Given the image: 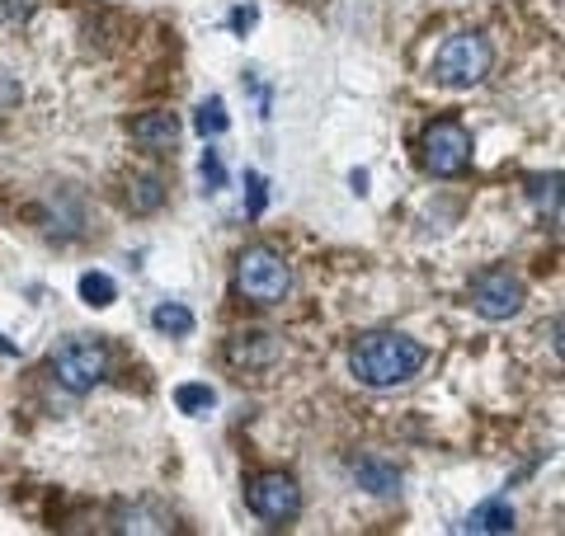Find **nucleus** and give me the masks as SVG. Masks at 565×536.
I'll list each match as a JSON object with an SVG mask.
<instances>
[{
    "instance_id": "obj_1",
    "label": "nucleus",
    "mask_w": 565,
    "mask_h": 536,
    "mask_svg": "<svg viewBox=\"0 0 565 536\" xmlns=\"http://www.w3.org/2000/svg\"><path fill=\"white\" fill-rule=\"evenodd\" d=\"M424 362H429V348L414 344L410 334H396V330H373L348 348V372L373 391L406 387L414 372H424Z\"/></svg>"
},
{
    "instance_id": "obj_2",
    "label": "nucleus",
    "mask_w": 565,
    "mask_h": 536,
    "mask_svg": "<svg viewBox=\"0 0 565 536\" xmlns=\"http://www.w3.org/2000/svg\"><path fill=\"white\" fill-rule=\"evenodd\" d=\"M236 292L255 306H278L292 292V268L274 245H245L236 259Z\"/></svg>"
},
{
    "instance_id": "obj_3",
    "label": "nucleus",
    "mask_w": 565,
    "mask_h": 536,
    "mask_svg": "<svg viewBox=\"0 0 565 536\" xmlns=\"http://www.w3.org/2000/svg\"><path fill=\"white\" fill-rule=\"evenodd\" d=\"M53 377L62 381L71 395L95 391L109 377V344L90 339V334H71L53 348Z\"/></svg>"
},
{
    "instance_id": "obj_4",
    "label": "nucleus",
    "mask_w": 565,
    "mask_h": 536,
    "mask_svg": "<svg viewBox=\"0 0 565 536\" xmlns=\"http://www.w3.org/2000/svg\"><path fill=\"white\" fill-rule=\"evenodd\" d=\"M490 43L480 38V33H453L443 47H439V57H434V76H439V86L447 90H472L486 80L490 71Z\"/></svg>"
},
{
    "instance_id": "obj_5",
    "label": "nucleus",
    "mask_w": 565,
    "mask_h": 536,
    "mask_svg": "<svg viewBox=\"0 0 565 536\" xmlns=\"http://www.w3.org/2000/svg\"><path fill=\"white\" fill-rule=\"evenodd\" d=\"M420 160H424V170L439 175V179L467 175V165H472V137H467V127H462L457 119L429 123L424 127V142H420Z\"/></svg>"
},
{
    "instance_id": "obj_6",
    "label": "nucleus",
    "mask_w": 565,
    "mask_h": 536,
    "mask_svg": "<svg viewBox=\"0 0 565 536\" xmlns=\"http://www.w3.org/2000/svg\"><path fill=\"white\" fill-rule=\"evenodd\" d=\"M245 504H251V513L259 523L282 527L302 513V484H297L288 471H264L245 484Z\"/></svg>"
},
{
    "instance_id": "obj_7",
    "label": "nucleus",
    "mask_w": 565,
    "mask_h": 536,
    "mask_svg": "<svg viewBox=\"0 0 565 536\" xmlns=\"http://www.w3.org/2000/svg\"><path fill=\"white\" fill-rule=\"evenodd\" d=\"M523 278H513L509 268H490L472 282V306L486 315V321H509V315L523 311Z\"/></svg>"
},
{
    "instance_id": "obj_8",
    "label": "nucleus",
    "mask_w": 565,
    "mask_h": 536,
    "mask_svg": "<svg viewBox=\"0 0 565 536\" xmlns=\"http://www.w3.org/2000/svg\"><path fill=\"white\" fill-rule=\"evenodd\" d=\"M278 358H282V344L269 330H245L226 344V362L236 367V372H269Z\"/></svg>"
},
{
    "instance_id": "obj_9",
    "label": "nucleus",
    "mask_w": 565,
    "mask_h": 536,
    "mask_svg": "<svg viewBox=\"0 0 565 536\" xmlns=\"http://www.w3.org/2000/svg\"><path fill=\"white\" fill-rule=\"evenodd\" d=\"M128 132L137 137L146 150H175V142H179V119L170 109H156V113H137V119L128 123Z\"/></svg>"
},
{
    "instance_id": "obj_10",
    "label": "nucleus",
    "mask_w": 565,
    "mask_h": 536,
    "mask_svg": "<svg viewBox=\"0 0 565 536\" xmlns=\"http://www.w3.org/2000/svg\"><path fill=\"white\" fill-rule=\"evenodd\" d=\"M348 471H354V480H358L368 494H396V490H401V471H396V466H387V461H377V457H358L354 466H348Z\"/></svg>"
},
{
    "instance_id": "obj_11",
    "label": "nucleus",
    "mask_w": 565,
    "mask_h": 536,
    "mask_svg": "<svg viewBox=\"0 0 565 536\" xmlns=\"http://www.w3.org/2000/svg\"><path fill=\"white\" fill-rule=\"evenodd\" d=\"M462 532H480V536H490V532H513V509L505 504V499H490V504L472 509V517L462 523Z\"/></svg>"
},
{
    "instance_id": "obj_12",
    "label": "nucleus",
    "mask_w": 565,
    "mask_h": 536,
    "mask_svg": "<svg viewBox=\"0 0 565 536\" xmlns=\"http://www.w3.org/2000/svg\"><path fill=\"white\" fill-rule=\"evenodd\" d=\"M128 208L132 212H142V216H152L165 208V179L160 175H137L128 183Z\"/></svg>"
},
{
    "instance_id": "obj_13",
    "label": "nucleus",
    "mask_w": 565,
    "mask_h": 536,
    "mask_svg": "<svg viewBox=\"0 0 565 536\" xmlns=\"http://www.w3.org/2000/svg\"><path fill=\"white\" fill-rule=\"evenodd\" d=\"M119 532H170V513H165L160 504H132L119 513V523H113Z\"/></svg>"
},
{
    "instance_id": "obj_14",
    "label": "nucleus",
    "mask_w": 565,
    "mask_h": 536,
    "mask_svg": "<svg viewBox=\"0 0 565 536\" xmlns=\"http://www.w3.org/2000/svg\"><path fill=\"white\" fill-rule=\"evenodd\" d=\"M152 325L160 330V334H193V311L189 306H179V301H160V306L152 311Z\"/></svg>"
},
{
    "instance_id": "obj_15",
    "label": "nucleus",
    "mask_w": 565,
    "mask_h": 536,
    "mask_svg": "<svg viewBox=\"0 0 565 536\" xmlns=\"http://www.w3.org/2000/svg\"><path fill=\"white\" fill-rule=\"evenodd\" d=\"M113 297H119V282H113L109 273H86L80 278V301H86V306L104 311V306H113Z\"/></svg>"
},
{
    "instance_id": "obj_16",
    "label": "nucleus",
    "mask_w": 565,
    "mask_h": 536,
    "mask_svg": "<svg viewBox=\"0 0 565 536\" xmlns=\"http://www.w3.org/2000/svg\"><path fill=\"white\" fill-rule=\"evenodd\" d=\"M175 405L185 414H208L212 405H218V395H212L208 381H185V387L175 391Z\"/></svg>"
},
{
    "instance_id": "obj_17",
    "label": "nucleus",
    "mask_w": 565,
    "mask_h": 536,
    "mask_svg": "<svg viewBox=\"0 0 565 536\" xmlns=\"http://www.w3.org/2000/svg\"><path fill=\"white\" fill-rule=\"evenodd\" d=\"M193 127L203 132V137H222V132L231 127V119H226V104L218 94L212 99H203V104H198V119H193Z\"/></svg>"
},
{
    "instance_id": "obj_18",
    "label": "nucleus",
    "mask_w": 565,
    "mask_h": 536,
    "mask_svg": "<svg viewBox=\"0 0 565 536\" xmlns=\"http://www.w3.org/2000/svg\"><path fill=\"white\" fill-rule=\"evenodd\" d=\"M556 175H546V179H533V198H538V208H552V216H561V203H556Z\"/></svg>"
},
{
    "instance_id": "obj_19",
    "label": "nucleus",
    "mask_w": 565,
    "mask_h": 536,
    "mask_svg": "<svg viewBox=\"0 0 565 536\" xmlns=\"http://www.w3.org/2000/svg\"><path fill=\"white\" fill-rule=\"evenodd\" d=\"M203 179H208V189H212V193L226 189V170H222L218 150H203Z\"/></svg>"
},
{
    "instance_id": "obj_20",
    "label": "nucleus",
    "mask_w": 565,
    "mask_h": 536,
    "mask_svg": "<svg viewBox=\"0 0 565 536\" xmlns=\"http://www.w3.org/2000/svg\"><path fill=\"white\" fill-rule=\"evenodd\" d=\"M245 183H251V216L264 212V175H245Z\"/></svg>"
},
{
    "instance_id": "obj_21",
    "label": "nucleus",
    "mask_w": 565,
    "mask_h": 536,
    "mask_svg": "<svg viewBox=\"0 0 565 536\" xmlns=\"http://www.w3.org/2000/svg\"><path fill=\"white\" fill-rule=\"evenodd\" d=\"M255 20H259V14H255L251 5H245V10H236V14H231V29H251Z\"/></svg>"
},
{
    "instance_id": "obj_22",
    "label": "nucleus",
    "mask_w": 565,
    "mask_h": 536,
    "mask_svg": "<svg viewBox=\"0 0 565 536\" xmlns=\"http://www.w3.org/2000/svg\"><path fill=\"white\" fill-rule=\"evenodd\" d=\"M348 189H354V193H368V175L354 170V175H348Z\"/></svg>"
},
{
    "instance_id": "obj_23",
    "label": "nucleus",
    "mask_w": 565,
    "mask_h": 536,
    "mask_svg": "<svg viewBox=\"0 0 565 536\" xmlns=\"http://www.w3.org/2000/svg\"><path fill=\"white\" fill-rule=\"evenodd\" d=\"M0 354H5V358H14V354H20V348H14L10 339H0Z\"/></svg>"
}]
</instances>
